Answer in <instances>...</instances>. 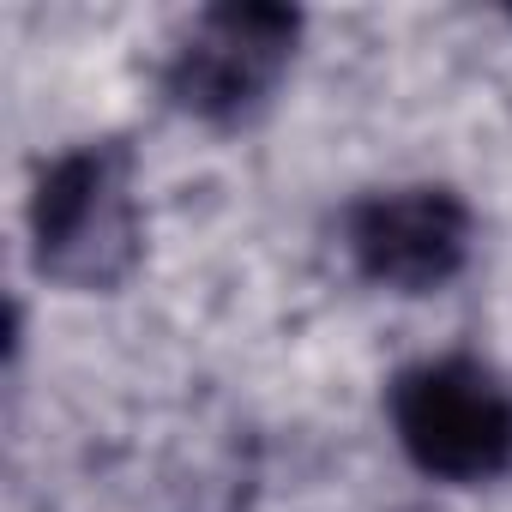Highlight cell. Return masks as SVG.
<instances>
[{
    "mask_svg": "<svg viewBox=\"0 0 512 512\" xmlns=\"http://www.w3.org/2000/svg\"><path fill=\"white\" fill-rule=\"evenodd\" d=\"M145 253L133 151L91 139L61 151L31 193V260L61 290H115Z\"/></svg>",
    "mask_w": 512,
    "mask_h": 512,
    "instance_id": "1",
    "label": "cell"
},
{
    "mask_svg": "<svg viewBox=\"0 0 512 512\" xmlns=\"http://www.w3.org/2000/svg\"><path fill=\"white\" fill-rule=\"evenodd\" d=\"M344 247L374 290L428 296L470 260V205L452 187H380L344 211Z\"/></svg>",
    "mask_w": 512,
    "mask_h": 512,
    "instance_id": "4",
    "label": "cell"
},
{
    "mask_svg": "<svg viewBox=\"0 0 512 512\" xmlns=\"http://www.w3.org/2000/svg\"><path fill=\"white\" fill-rule=\"evenodd\" d=\"M296 37H302V13L290 7H266V0L205 7L175 43L163 67V91L193 121L241 127L272 103L278 79L296 61Z\"/></svg>",
    "mask_w": 512,
    "mask_h": 512,
    "instance_id": "3",
    "label": "cell"
},
{
    "mask_svg": "<svg viewBox=\"0 0 512 512\" xmlns=\"http://www.w3.org/2000/svg\"><path fill=\"white\" fill-rule=\"evenodd\" d=\"M404 458L452 488L494 482L512 464V386L476 356L416 362L386 392Z\"/></svg>",
    "mask_w": 512,
    "mask_h": 512,
    "instance_id": "2",
    "label": "cell"
}]
</instances>
